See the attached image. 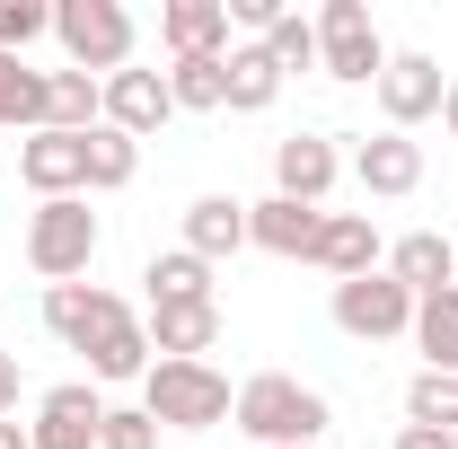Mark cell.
I'll return each instance as SVG.
<instances>
[{"mask_svg": "<svg viewBox=\"0 0 458 449\" xmlns=\"http://www.w3.org/2000/svg\"><path fill=\"white\" fill-rule=\"evenodd\" d=\"M123 318H132V309L114 300L106 282H54V291H45V335H54L62 352H98Z\"/></svg>", "mask_w": 458, "mask_h": 449, "instance_id": "7", "label": "cell"}, {"mask_svg": "<svg viewBox=\"0 0 458 449\" xmlns=\"http://www.w3.org/2000/svg\"><path fill=\"white\" fill-rule=\"evenodd\" d=\"M9 423H18V414H9V405H0V432H9Z\"/></svg>", "mask_w": 458, "mask_h": 449, "instance_id": "35", "label": "cell"}, {"mask_svg": "<svg viewBox=\"0 0 458 449\" xmlns=\"http://www.w3.org/2000/svg\"><path fill=\"white\" fill-rule=\"evenodd\" d=\"M54 45L71 54V71L114 80V71H132L141 27H132V9H123V0H54Z\"/></svg>", "mask_w": 458, "mask_h": 449, "instance_id": "3", "label": "cell"}, {"mask_svg": "<svg viewBox=\"0 0 458 449\" xmlns=\"http://www.w3.org/2000/svg\"><path fill=\"white\" fill-rule=\"evenodd\" d=\"M441 97H450V80H441V62H432V54H388V71H379V114H388V132L432 123Z\"/></svg>", "mask_w": 458, "mask_h": 449, "instance_id": "10", "label": "cell"}, {"mask_svg": "<svg viewBox=\"0 0 458 449\" xmlns=\"http://www.w3.org/2000/svg\"><path fill=\"white\" fill-rule=\"evenodd\" d=\"M318 71L344 80V89H379V71H388V45H379V18L361 9V0H327L318 9Z\"/></svg>", "mask_w": 458, "mask_h": 449, "instance_id": "5", "label": "cell"}, {"mask_svg": "<svg viewBox=\"0 0 458 449\" xmlns=\"http://www.w3.org/2000/svg\"><path fill=\"white\" fill-rule=\"evenodd\" d=\"M27 265L54 282H89L98 265V212H89V194H62V203H36L27 212Z\"/></svg>", "mask_w": 458, "mask_h": 449, "instance_id": "4", "label": "cell"}, {"mask_svg": "<svg viewBox=\"0 0 458 449\" xmlns=\"http://www.w3.org/2000/svg\"><path fill=\"white\" fill-rule=\"evenodd\" d=\"M36 36H54V9L45 0H0V54H27Z\"/></svg>", "mask_w": 458, "mask_h": 449, "instance_id": "30", "label": "cell"}, {"mask_svg": "<svg viewBox=\"0 0 458 449\" xmlns=\"http://www.w3.org/2000/svg\"><path fill=\"white\" fill-rule=\"evenodd\" d=\"M54 123V71H27V54H0V132Z\"/></svg>", "mask_w": 458, "mask_h": 449, "instance_id": "20", "label": "cell"}, {"mask_svg": "<svg viewBox=\"0 0 458 449\" xmlns=\"http://www.w3.org/2000/svg\"><path fill=\"white\" fill-rule=\"evenodd\" d=\"M335 176H344L335 132H291V141H274V194H283V203H318V212H327Z\"/></svg>", "mask_w": 458, "mask_h": 449, "instance_id": "9", "label": "cell"}, {"mask_svg": "<svg viewBox=\"0 0 458 449\" xmlns=\"http://www.w3.org/2000/svg\"><path fill=\"white\" fill-rule=\"evenodd\" d=\"M168 97H176V114H221L229 106V54L221 62H176Z\"/></svg>", "mask_w": 458, "mask_h": 449, "instance_id": "25", "label": "cell"}, {"mask_svg": "<svg viewBox=\"0 0 458 449\" xmlns=\"http://www.w3.org/2000/svg\"><path fill=\"white\" fill-rule=\"evenodd\" d=\"M441 132L458 141V80H450V97H441Z\"/></svg>", "mask_w": 458, "mask_h": 449, "instance_id": "34", "label": "cell"}, {"mask_svg": "<svg viewBox=\"0 0 458 449\" xmlns=\"http://www.w3.org/2000/svg\"><path fill=\"white\" fill-rule=\"evenodd\" d=\"M229 405H238V388L212 361H150V379H141V414L159 432H221Z\"/></svg>", "mask_w": 458, "mask_h": 449, "instance_id": "2", "label": "cell"}, {"mask_svg": "<svg viewBox=\"0 0 458 449\" xmlns=\"http://www.w3.org/2000/svg\"><path fill=\"white\" fill-rule=\"evenodd\" d=\"M238 247H247V203H238V194H194V203H185V256L221 265Z\"/></svg>", "mask_w": 458, "mask_h": 449, "instance_id": "18", "label": "cell"}, {"mask_svg": "<svg viewBox=\"0 0 458 449\" xmlns=\"http://www.w3.org/2000/svg\"><path fill=\"white\" fill-rule=\"evenodd\" d=\"M283 97V71L265 45H229V114H265Z\"/></svg>", "mask_w": 458, "mask_h": 449, "instance_id": "23", "label": "cell"}, {"mask_svg": "<svg viewBox=\"0 0 458 449\" xmlns=\"http://www.w3.org/2000/svg\"><path fill=\"white\" fill-rule=\"evenodd\" d=\"M256 45H265V54H274V71H318V18H300V9H283V18H274V27H265V36H256Z\"/></svg>", "mask_w": 458, "mask_h": 449, "instance_id": "28", "label": "cell"}, {"mask_svg": "<svg viewBox=\"0 0 458 449\" xmlns=\"http://www.w3.org/2000/svg\"><path fill=\"white\" fill-rule=\"evenodd\" d=\"M229 423H238L256 449H318L335 414H327V396L309 388V379H291V370H256V379H238Z\"/></svg>", "mask_w": 458, "mask_h": 449, "instance_id": "1", "label": "cell"}, {"mask_svg": "<svg viewBox=\"0 0 458 449\" xmlns=\"http://www.w3.org/2000/svg\"><path fill=\"white\" fill-rule=\"evenodd\" d=\"M98 449H159V423H150L141 405H106V423H98Z\"/></svg>", "mask_w": 458, "mask_h": 449, "instance_id": "31", "label": "cell"}, {"mask_svg": "<svg viewBox=\"0 0 458 449\" xmlns=\"http://www.w3.org/2000/svg\"><path fill=\"white\" fill-rule=\"evenodd\" d=\"M309 265H318V274H335V282L379 274V229H370V212H327L318 247H309Z\"/></svg>", "mask_w": 458, "mask_h": 449, "instance_id": "16", "label": "cell"}, {"mask_svg": "<svg viewBox=\"0 0 458 449\" xmlns=\"http://www.w3.org/2000/svg\"><path fill=\"white\" fill-rule=\"evenodd\" d=\"M335 326L352 343H388V335H414V291H405L388 265L361 282H335Z\"/></svg>", "mask_w": 458, "mask_h": 449, "instance_id": "6", "label": "cell"}, {"mask_svg": "<svg viewBox=\"0 0 458 449\" xmlns=\"http://www.w3.org/2000/svg\"><path fill=\"white\" fill-rule=\"evenodd\" d=\"M0 405L18 414V352H0Z\"/></svg>", "mask_w": 458, "mask_h": 449, "instance_id": "33", "label": "cell"}, {"mask_svg": "<svg viewBox=\"0 0 458 449\" xmlns=\"http://www.w3.org/2000/svg\"><path fill=\"white\" fill-rule=\"evenodd\" d=\"M414 343H423V370H450L458 379V282L414 300Z\"/></svg>", "mask_w": 458, "mask_h": 449, "instance_id": "22", "label": "cell"}, {"mask_svg": "<svg viewBox=\"0 0 458 449\" xmlns=\"http://www.w3.org/2000/svg\"><path fill=\"white\" fill-rule=\"evenodd\" d=\"M405 423H423V432H458V379H450V370H423V379L405 388Z\"/></svg>", "mask_w": 458, "mask_h": 449, "instance_id": "29", "label": "cell"}, {"mask_svg": "<svg viewBox=\"0 0 458 449\" xmlns=\"http://www.w3.org/2000/svg\"><path fill=\"white\" fill-rule=\"evenodd\" d=\"M318 229H327V212H318V203H283V194L247 203V247H265V256H300V265H309Z\"/></svg>", "mask_w": 458, "mask_h": 449, "instance_id": "15", "label": "cell"}, {"mask_svg": "<svg viewBox=\"0 0 458 449\" xmlns=\"http://www.w3.org/2000/svg\"><path fill=\"white\" fill-rule=\"evenodd\" d=\"M397 449H458V432H423V423H405Z\"/></svg>", "mask_w": 458, "mask_h": 449, "instance_id": "32", "label": "cell"}, {"mask_svg": "<svg viewBox=\"0 0 458 449\" xmlns=\"http://www.w3.org/2000/svg\"><path fill=\"white\" fill-rule=\"evenodd\" d=\"M98 89H106V123H114V132H132V141H150V132L176 114L168 71H114V80H98Z\"/></svg>", "mask_w": 458, "mask_h": 449, "instance_id": "12", "label": "cell"}, {"mask_svg": "<svg viewBox=\"0 0 458 449\" xmlns=\"http://www.w3.org/2000/svg\"><path fill=\"white\" fill-rule=\"evenodd\" d=\"M141 326H150V352H159V361H203V352L221 343V300H168V309H150Z\"/></svg>", "mask_w": 458, "mask_h": 449, "instance_id": "14", "label": "cell"}, {"mask_svg": "<svg viewBox=\"0 0 458 449\" xmlns=\"http://www.w3.org/2000/svg\"><path fill=\"white\" fill-rule=\"evenodd\" d=\"M388 274H397L414 300H432V291H450V282H458V247L441 238V229H405L397 247H388Z\"/></svg>", "mask_w": 458, "mask_h": 449, "instance_id": "19", "label": "cell"}, {"mask_svg": "<svg viewBox=\"0 0 458 449\" xmlns=\"http://www.w3.org/2000/svg\"><path fill=\"white\" fill-rule=\"evenodd\" d=\"M159 45L176 62H221L229 54V9L221 0H168L159 9Z\"/></svg>", "mask_w": 458, "mask_h": 449, "instance_id": "17", "label": "cell"}, {"mask_svg": "<svg viewBox=\"0 0 458 449\" xmlns=\"http://www.w3.org/2000/svg\"><path fill=\"white\" fill-rule=\"evenodd\" d=\"M89 379H150V326H141V318H123V326L89 352Z\"/></svg>", "mask_w": 458, "mask_h": 449, "instance_id": "26", "label": "cell"}, {"mask_svg": "<svg viewBox=\"0 0 458 449\" xmlns=\"http://www.w3.org/2000/svg\"><path fill=\"white\" fill-rule=\"evenodd\" d=\"M80 150H89V194H123V185L141 176V141H132V132H114V123L80 132Z\"/></svg>", "mask_w": 458, "mask_h": 449, "instance_id": "21", "label": "cell"}, {"mask_svg": "<svg viewBox=\"0 0 458 449\" xmlns=\"http://www.w3.org/2000/svg\"><path fill=\"white\" fill-rule=\"evenodd\" d=\"M98 423H106V396H98V379H62V388L36 396V423H27V441H36V449H98Z\"/></svg>", "mask_w": 458, "mask_h": 449, "instance_id": "8", "label": "cell"}, {"mask_svg": "<svg viewBox=\"0 0 458 449\" xmlns=\"http://www.w3.org/2000/svg\"><path fill=\"white\" fill-rule=\"evenodd\" d=\"M106 123V89L89 71H54V132H98Z\"/></svg>", "mask_w": 458, "mask_h": 449, "instance_id": "27", "label": "cell"}, {"mask_svg": "<svg viewBox=\"0 0 458 449\" xmlns=\"http://www.w3.org/2000/svg\"><path fill=\"white\" fill-rule=\"evenodd\" d=\"M18 176L36 185V203H62V194H89V150H80V132H27L18 141Z\"/></svg>", "mask_w": 458, "mask_h": 449, "instance_id": "11", "label": "cell"}, {"mask_svg": "<svg viewBox=\"0 0 458 449\" xmlns=\"http://www.w3.org/2000/svg\"><path fill=\"white\" fill-rule=\"evenodd\" d=\"M150 309H168V300H212V265L203 256H185V247H168V256H150Z\"/></svg>", "mask_w": 458, "mask_h": 449, "instance_id": "24", "label": "cell"}, {"mask_svg": "<svg viewBox=\"0 0 458 449\" xmlns=\"http://www.w3.org/2000/svg\"><path fill=\"white\" fill-rule=\"evenodd\" d=\"M352 176H361V194H414L423 185V141L414 132H370V141H352Z\"/></svg>", "mask_w": 458, "mask_h": 449, "instance_id": "13", "label": "cell"}]
</instances>
